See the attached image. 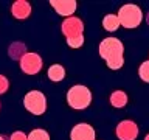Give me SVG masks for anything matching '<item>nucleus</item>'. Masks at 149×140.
I'll return each instance as SVG.
<instances>
[{
	"label": "nucleus",
	"mask_w": 149,
	"mask_h": 140,
	"mask_svg": "<svg viewBox=\"0 0 149 140\" xmlns=\"http://www.w3.org/2000/svg\"><path fill=\"white\" fill-rule=\"evenodd\" d=\"M67 103L72 109H76V111L87 109L92 103L90 89L82 86V84H76V86L70 87L67 92Z\"/></svg>",
	"instance_id": "2"
},
{
	"label": "nucleus",
	"mask_w": 149,
	"mask_h": 140,
	"mask_svg": "<svg viewBox=\"0 0 149 140\" xmlns=\"http://www.w3.org/2000/svg\"><path fill=\"white\" fill-rule=\"evenodd\" d=\"M102 27H104V30L113 33L120 28V20L118 17L115 16V14H106L104 19H102Z\"/></svg>",
	"instance_id": "13"
},
{
	"label": "nucleus",
	"mask_w": 149,
	"mask_h": 140,
	"mask_svg": "<svg viewBox=\"0 0 149 140\" xmlns=\"http://www.w3.org/2000/svg\"><path fill=\"white\" fill-rule=\"evenodd\" d=\"M20 69H22V72L23 73H26V75H36V73H39L40 72V69H42V58L37 53H26L20 58Z\"/></svg>",
	"instance_id": "5"
},
{
	"label": "nucleus",
	"mask_w": 149,
	"mask_h": 140,
	"mask_svg": "<svg viewBox=\"0 0 149 140\" xmlns=\"http://www.w3.org/2000/svg\"><path fill=\"white\" fill-rule=\"evenodd\" d=\"M26 53V48H25V44H22V42H14V44L9 47V56H11V59H19L23 55Z\"/></svg>",
	"instance_id": "14"
},
{
	"label": "nucleus",
	"mask_w": 149,
	"mask_h": 140,
	"mask_svg": "<svg viewBox=\"0 0 149 140\" xmlns=\"http://www.w3.org/2000/svg\"><path fill=\"white\" fill-rule=\"evenodd\" d=\"M110 104L116 107V109H121V107H124L127 104V95H126V92L123 90H115L113 93L110 95Z\"/></svg>",
	"instance_id": "12"
},
{
	"label": "nucleus",
	"mask_w": 149,
	"mask_h": 140,
	"mask_svg": "<svg viewBox=\"0 0 149 140\" xmlns=\"http://www.w3.org/2000/svg\"><path fill=\"white\" fill-rule=\"evenodd\" d=\"M23 106L33 115H42L47 111V98L40 90H30L23 98Z\"/></svg>",
	"instance_id": "4"
},
{
	"label": "nucleus",
	"mask_w": 149,
	"mask_h": 140,
	"mask_svg": "<svg viewBox=\"0 0 149 140\" xmlns=\"http://www.w3.org/2000/svg\"><path fill=\"white\" fill-rule=\"evenodd\" d=\"M8 87H9L8 78H6V76H3V75H0V95L6 92V90H8Z\"/></svg>",
	"instance_id": "18"
},
{
	"label": "nucleus",
	"mask_w": 149,
	"mask_h": 140,
	"mask_svg": "<svg viewBox=\"0 0 149 140\" xmlns=\"http://www.w3.org/2000/svg\"><path fill=\"white\" fill-rule=\"evenodd\" d=\"M138 75H140V78H141L144 83H149V61H144V62L140 65Z\"/></svg>",
	"instance_id": "16"
},
{
	"label": "nucleus",
	"mask_w": 149,
	"mask_h": 140,
	"mask_svg": "<svg viewBox=\"0 0 149 140\" xmlns=\"http://www.w3.org/2000/svg\"><path fill=\"white\" fill-rule=\"evenodd\" d=\"M0 140H6V137H5V135H0Z\"/></svg>",
	"instance_id": "20"
},
{
	"label": "nucleus",
	"mask_w": 149,
	"mask_h": 140,
	"mask_svg": "<svg viewBox=\"0 0 149 140\" xmlns=\"http://www.w3.org/2000/svg\"><path fill=\"white\" fill-rule=\"evenodd\" d=\"M11 13L16 19H19V20H25V19H28L31 14V5H30V2H26V0H17V2L13 3Z\"/></svg>",
	"instance_id": "10"
},
{
	"label": "nucleus",
	"mask_w": 149,
	"mask_h": 140,
	"mask_svg": "<svg viewBox=\"0 0 149 140\" xmlns=\"http://www.w3.org/2000/svg\"><path fill=\"white\" fill-rule=\"evenodd\" d=\"M100 56L107 62L110 70H120L124 64V45L116 37H106L100 44Z\"/></svg>",
	"instance_id": "1"
},
{
	"label": "nucleus",
	"mask_w": 149,
	"mask_h": 140,
	"mask_svg": "<svg viewBox=\"0 0 149 140\" xmlns=\"http://www.w3.org/2000/svg\"><path fill=\"white\" fill-rule=\"evenodd\" d=\"M47 75H48V78L53 83H59V81H62V79L65 78V69L61 64H53V65L48 67Z\"/></svg>",
	"instance_id": "11"
},
{
	"label": "nucleus",
	"mask_w": 149,
	"mask_h": 140,
	"mask_svg": "<svg viewBox=\"0 0 149 140\" xmlns=\"http://www.w3.org/2000/svg\"><path fill=\"white\" fill-rule=\"evenodd\" d=\"M146 20H148V23H149V13H148V16H146Z\"/></svg>",
	"instance_id": "21"
},
{
	"label": "nucleus",
	"mask_w": 149,
	"mask_h": 140,
	"mask_svg": "<svg viewBox=\"0 0 149 140\" xmlns=\"http://www.w3.org/2000/svg\"><path fill=\"white\" fill-rule=\"evenodd\" d=\"M61 30H62V34L67 37V39L81 37V36H84V34H82V31H84V23H82L81 19L72 16V17H67V19L62 22Z\"/></svg>",
	"instance_id": "6"
},
{
	"label": "nucleus",
	"mask_w": 149,
	"mask_h": 140,
	"mask_svg": "<svg viewBox=\"0 0 149 140\" xmlns=\"http://www.w3.org/2000/svg\"><path fill=\"white\" fill-rule=\"evenodd\" d=\"M26 140H50V134L45 129H33L30 134L26 135Z\"/></svg>",
	"instance_id": "15"
},
{
	"label": "nucleus",
	"mask_w": 149,
	"mask_h": 140,
	"mask_svg": "<svg viewBox=\"0 0 149 140\" xmlns=\"http://www.w3.org/2000/svg\"><path fill=\"white\" fill-rule=\"evenodd\" d=\"M95 129L87 123H78L70 131V140H95Z\"/></svg>",
	"instance_id": "8"
},
{
	"label": "nucleus",
	"mask_w": 149,
	"mask_h": 140,
	"mask_svg": "<svg viewBox=\"0 0 149 140\" xmlns=\"http://www.w3.org/2000/svg\"><path fill=\"white\" fill-rule=\"evenodd\" d=\"M116 17H118L120 20V25H123L124 28H137L140 23L143 20V13L140 6L134 3H126L123 6L120 8L118 14H116Z\"/></svg>",
	"instance_id": "3"
},
{
	"label": "nucleus",
	"mask_w": 149,
	"mask_h": 140,
	"mask_svg": "<svg viewBox=\"0 0 149 140\" xmlns=\"http://www.w3.org/2000/svg\"><path fill=\"white\" fill-rule=\"evenodd\" d=\"M9 140H26V135H25V132H22V131H16V132L11 134Z\"/></svg>",
	"instance_id": "19"
},
{
	"label": "nucleus",
	"mask_w": 149,
	"mask_h": 140,
	"mask_svg": "<svg viewBox=\"0 0 149 140\" xmlns=\"http://www.w3.org/2000/svg\"><path fill=\"white\" fill-rule=\"evenodd\" d=\"M138 126L130 120H123L116 126V137L120 140H135L138 137Z\"/></svg>",
	"instance_id": "7"
},
{
	"label": "nucleus",
	"mask_w": 149,
	"mask_h": 140,
	"mask_svg": "<svg viewBox=\"0 0 149 140\" xmlns=\"http://www.w3.org/2000/svg\"><path fill=\"white\" fill-rule=\"evenodd\" d=\"M144 140H149V134L146 135V137H144Z\"/></svg>",
	"instance_id": "22"
},
{
	"label": "nucleus",
	"mask_w": 149,
	"mask_h": 140,
	"mask_svg": "<svg viewBox=\"0 0 149 140\" xmlns=\"http://www.w3.org/2000/svg\"><path fill=\"white\" fill-rule=\"evenodd\" d=\"M67 44H68V47H72V48H81L82 44H84V36L73 37V39H67Z\"/></svg>",
	"instance_id": "17"
},
{
	"label": "nucleus",
	"mask_w": 149,
	"mask_h": 140,
	"mask_svg": "<svg viewBox=\"0 0 149 140\" xmlns=\"http://www.w3.org/2000/svg\"><path fill=\"white\" fill-rule=\"evenodd\" d=\"M50 5L62 17H72V14L78 8V3L74 0H50Z\"/></svg>",
	"instance_id": "9"
}]
</instances>
